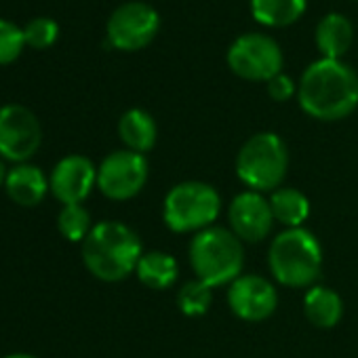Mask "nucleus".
I'll return each mask as SVG.
<instances>
[{
	"instance_id": "1",
	"label": "nucleus",
	"mask_w": 358,
	"mask_h": 358,
	"mask_svg": "<svg viewBox=\"0 0 358 358\" xmlns=\"http://www.w3.org/2000/svg\"><path fill=\"white\" fill-rule=\"evenodd\" d=\"M299 108L322 122L343 120L358 108V76L339 59H318L297 85Z\"/></svg>"
},
{
	"instance_id": "2",
	"label": "nucleus",
	"mask_w": 358,
	"mask_h": 358,
	"mask_svg": "<svg viewBox=\"0 0 358 358\" xmlns=\"http://www.w3.org/2000/svg\"><path fill=\"white\" fill-rule=\"evenodd\" d=\"M143 255V245L137 232L114 220L93 226L83 243L85 268L103 282H120L135 274Z\"/></svg>"
},
{
	"instance_id": "3",
	"label": "nucleus",
	"mask_w": 358,
	"mask_h": 358,
	"mask_svg": "<svg viewBox=\"0 0 358 358\" xmlns=\"http://www.w3.org/2000/svg\"><path fill=\"white\" fill-rule=\"evenodd\" d=\"M272 278L289 289H310L322 272V245L308 228H289L276 234L268 249Z\"/></svg>"
},
{
	"instance_id": "4",
	"label": "nucleus",
	"mask_w": 358,
	"mask_h": 358,
	"mask_svg": "<svg viewBox=\"0 0 358 358\" xmlns=\"http://www.w3.org/2000/svg\"><path fill=\"white\" fill-rule=\"evenodd\" d=\"M188 259L194 278L209 287H230L245 268V243L222 226L207 228L192 236Z\"/></svg>"
},
{
	"instance_id": "5",
	"label": "nucleus",
	"mask_w": 358,
	"mask_h": 358,
	"mask_svg": "<svg viewBox=\"0 0 358 358\" xmlns=\"http://www.w3.org/2000/svg\"><path fill=\"white\" fill-rule=\"evenodd\" d=\"M289 171V150L280 135L262 131L251 135L236 154V177L247 190L272 194L282 188Z\"/></svg>"
},
{
	"instance_id": "6",
	"label": "nucleus",
	"mask_w": 358,
	"mask_h": 358,
	"mask_svg": "<svg viewBox=\"0 0 358 358\" xmlns=\"http://www.w3.org/2000/svg\"><path fill=\"white\" fill-rule=\"evenodd\" d=\"M222 215V194L199 179L173 186L162 201V222L175 234H199Z\"/></svg>"
},
{
	"instance_id": "7",
	"label": "nucleus",
	"mask_w": 358,
	"mask_h": 358,
	"mask_svg": "<svg viewBox=\"0 0 358 358\" xmlns=\"http://www.w3.org/2000/svg\"><path fill=\"white\" fill-rule=\"evenodd\" d=\"M150 164L143 154L116 150L97 166V190L110 201H131L148 184Z\"/></svg>"
},
{
	"instance_id": "8",
	"label": "nucleus",
	"mask_w": 358,
	"mask_h": 358,
	"mask_svg": "<svg viewBox=\"0 0 358 358\" xmlns=\"http://www.w3.org/2000/svg\"><path fill=\"white\" fill-rule=\"evenodd\" d=\"M230 70L251 83H268L282 70V51L274 38L266 34H245L228 49Z\"/></svg>"
},
{
	"instance_id": "9",
	"label": "nucleus",
	"mask_w": 358,
	"mask_h": 358,
	"mask_svg": "<svg viewBox=\"0 0 358 358\" xmlns=\"http://www.w3.org/2000/svg\"><path fill=\"white\" fill-rule=\"evenodd\" d=\"M43 143V129L32 110L20 103L0 108V158L28 162Z\"/></svg>"
},
{
	"instance_id": "10",
	"label": "nucleus",
	"mask_w": 358,
	"mask_h": 358,
	"mask_svg": "<svg viewBox=\"0 0 358 358\" xmlns=\"http://www.w3.org/2000/svg\"><path fill=\"white\" fill-rule=\"evenodd\" d=\"M160 28L158 13L143 3H127L108 20V45L120 51H137L148 47Z\"/></svg>"
},
{
	"instance_id": "11",
	"label": "nucleus",
	"mask_w": 358,
	"mask_h": 358,
	"mask_svg": "<svg viewBox=\"0 0 358 358\" xmlns=\"http://www.w3.org/2000/svg\"><path fill=\"white\" fill-rule=\"evenodd\" d=\"M230 312L245 322H264L278 308V291L262 274H241L226 293Z\"/></svg>"
},
{
	"instance_id": "12",
	"label": "nucleus",
	"mask_w": 358,
	"mask_h": 358,
	"mask_svg": "<svg viewBox=\"0 0 358 358\" xmlns=\"http://www.w3.org/2000/svg\"><path fill=\"white\" fill-rule=\"evenodd\" d=\"M49 188L62 205H83L97 188V166L83 154L64 156L49 175Z\"/></svg>"
},
{
	"instance_id": "13",
	"label": "nucleus",
	"mask_w": 358,
	"mask_h": 358,
	"mask_svg": "<svg viewBox=\"0 0 358 358\" xmlns=\"http://www.w3.org/2000/svg\"><path fill=\"white\" fill-rule=\"evenodd\" d=\"M228 224L243 243H262L270 236L276 222L270 201L259 192L245 190L228 205Z\"/></svg>"
},
{
	"instance_id": "14",
	"label": "nucleus",
	"mask_w": 358,
	"mask_h": 358,
	"mask_svg": "<svg viewBox=\"0 0 358 358\" xmlns=\"http://www.w3.org/2000/svg\"><path fill=\"white\" fill-rule=\"evenodd\" d=\"M49 177L36 164L22 162L7 173L5 192L20 207H36L45 201L49 192Z\"/></svg>"
},
{
	"instance_id": "15",
	"label": "nucleus",
	"mask_w": 358,
	"mask_h": 358,
	"mask_svg": "<svg viewBox=\"0 0 358 358\" xmlns=\"http://www.w3.org/2000/svg\"><path fill=\"white\" fill-rule=\"evenodd\" d=\"M303 314L316 329H333L343 318V299L324 285H314L303 295Z\"/></svg>"
},
{
	"instance_id": "16",
	"label": "nucleus",
	"mask_w": 358,
	"mask_h": 358,
	"mask_svg": "<svg viewBox=\"0 0 358 358\" xmlns=\"http://www.w3.org/2000/svg\"><path fill=\"white\" fill-rule=\"evenodd\" d=\"M118 135L124 143V150L145 156L156 145L158 127H156V120L152 118V114H148L145 110L133 108L120 116Z\"/></svg>"
},
{
	"instance_id": "17",
	"label": "nucleus",
	"mask_w": 358,
	"mask_h": 358,
	"mask_svg": "<svg viewBox=\"0 0 358 358\" xmlns=\"http://www.w3.org/2000/svg\"><path fill=\"white\" fill-rule=\"evenodd\" d=\"M135 274L143 287L152 291H166L179 278V264L166 251H143Z\"/></svg>"
},
{
	"instance_id": "18",
	"label": "nucleus",
	"mask_w": 358,
	"mask_h": 358,
	"mask_svg": "<svg viewBox=\"0 0 358 358\" xmlns=\"http://www.w3.org/2000/svg\"><path fill=\"white\" fill-rule=\"evenodd\" d=\"M270 209L274 215V222L285 226V230L289 228H303L306 220L312 213V205L310 199L291 186H282L278 190H274L270 194Z\"/></svg>"
},
{
	"instance_id": "19",
	"label": "nucleus",
	"mask_w": 358,
	"mask_h": 358,
	"mask_svg": "<svg viewBox=\"0 0 358 358\" xmlns=\"http://www.w3.org/2000/svg\"><path fill=\"white\" fill-rule=\"evenodd\" d=\"M354 38V30L348 17L339 13H329L320 20L316 28V47L324 59H341L348 53Z\"/></svg>"
},
{
	"instance_id": "20",
	"label": "nucleus",
	"mask_w": 358,
	"mask_h": 358,
	"mask_svg": "<svg viewBox=\"0 0 358 358\" xmlns=\"http://www.w3.org/2000/svg\"><path fill=\"white\" fill-rule=\"evenodd\" d=\"M306 11V0H251L253 17L272 28L295 24Z\"/></svg>"
},
{
	"instance_id": "21",
	"label": "nucleus",
	"mask_w": 358,
	"mask_h": 358,
	"mask_svg": "<svg viewBox=\"0 0 358 358\" xmlns=\"http://www.w3.org/2000/svg\"><path fill=\"white\" fill-rule=\"evenodd\" d=\"M213 306V287L205 285L199 278L184 282L177 291V308L184 316L196 318L211 310Z\"/></svg>"
},
{
	"instance_id": "22",
	"label": "nucleus",
	"mask_w": 358,
	"mask_h": 358,
	"mask_svg": "<svg viewBox=\"0 0 358 358\" xmlns=\"http://www.w3.org/2000/svg\"><path fill=\"white\" fill-rule=\"evenodd\" d=\"M91 213L83 205H64L57 215V230L70 243H85L89 232L93 230Z\"/></svg>"
},
{
	"instance_id": "23",
	"label": "nucleus",
	"mask_w": 358,
	"mask_h": 358,
	"mask_svg": "<svg viewBox=\"0 0 358 358\" xmlns=\"http://www.w3.org/2000/svg\"><path fill=\"white\" fill-rule=\"evenodd\" d=\"M26 47V36L13 22L0 20V66L13 64Z\"/></svg>"
},
{
	"instance_id": "24",
	"label": "nucleus",
	"mask_w": 358,
	"mask_h": 358,
	"mask_svg": "<svg viewBox=\"0 0 358 358\" xmlns=\"http://www.w3.org/2000/svg\"><path fill=\"white\" fill-rule=\"evenodd\" d=\"M26 45L32 49H49L59 36V26L51 17H36L24 28Z\"/></svg>"
},
{
	"instance_id": "25",
	"label": "nucleus",
	"mask_w": 358,
	"mask_h": 358,
	"mask_svg": "<svg viewBox=\"0 0 358 358\" xmlns=\"http://www.w3.org/2000/svg\"><path fill=\"white\" fill-rule=\"evenodd\" d=\"M266 87H268V95L274 99V101H278V103H282V101H289L293 95H297V87H295V83L287 76V74H276L272 80H268L266 83Z\"/></svg>"
},
{
	"instance_id": "26",
	"label": "nucleus",
	"mask_w": 358,
	"mask_h": 358,
	"mask_svg": "<svg viewBox=\"0 0 358 358\" xmlns=\"http://www.w3.org/2000/svg\"><path fill=\"white\" fill-rule=\"evenodd\" d=\"M7 173H9V169L5 166V162L0 160V188H5V182H7Z\"/></svg>"
},
{
	"instance_id": "27",
	"label": "nucleus",
	"mask_w": 358,
	"mask_h": 358,
	"mask_svg": "<svg viewBox=\"0 0 358 358\" xmlns=\"http://www.w3.org/2000/svg\"><path fill=\"white\" fill-rule=\"evenodd\" d=\"M5 358H36L34 354H26V352H15V354H7Z\"/></svg>"
}]
</instances>
